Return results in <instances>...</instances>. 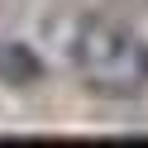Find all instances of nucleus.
<instances>
[{"label": "nucleus", "mask_w": 148, "mask_h": 148, "mask_svg": "<svg viewBox=\"0 0 148 148\" xmlns=\"http://www.w3.org/2000/svg\"><path fill=\"white\" fill-rule=\"evenodd\" d=\"M67 58L96 91H143L148 86V38L124 24L77 19L67 38Z\"/></svg>", "instance_id": "f257e3e1"}]
</instances>
